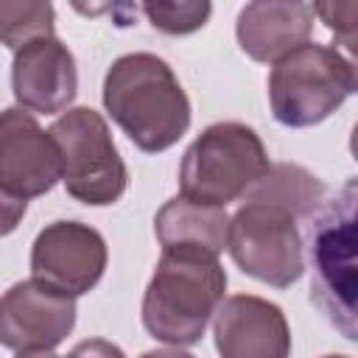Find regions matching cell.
<instances>
[{"mask_svg": "<svg viewBox=\"0 0 358 358\" xmlns=\"http://www.w3.org/2000/svg\"><path fill=\"white\" fill-rule=\"evenodd\" d=\"M17 358H59L50 350H39V352H17Z\"/></svg>", "mask_w": 358, "mask_h": 358, "instance_id": "7402d4cb", "label": "cell"}, {"mask_svg": "<svg viewBox=\"0 0 358 358\" xmlns=\"http://www.w3.org/2000/svg\"><path fill=\"white\" fill-rule=\"evenodd\" d=\"M324 196H327V185L302 165H291V162L268 165V171L243 193V199H260L285 207L296 221L302 218L308 221L319 210Z\"/></svg>", "mask_w": 358, "mask_h": 358, "instance_id": "9a60e30c", "label": "cell"}, {"mask_svg": "<svg viewBox=\"0 0 358 358\" xmlns=\"http://www.w3.org/2000/svg\"><path fill=\"white\" fill-rule=\"evenodd\" d=\"M215 350L221 358H288L291 330L280 305L235 294L224 299L213 316Z\"/></svg>", "mask_w": 358, "mask_h": 358, "instance_id": "8fae6325", "label": "cell"}, {"mask_svg": "<svg viewBox=\"0 0 358 358\" xmlns=\"http://www.w3.org/2000/svg\"><path fill=\"white\" fill-rule=\"evenodd\" d=\"M62 179L53 137L20 106L0 112V190L17 199L45 196Z\"/></svg>", "mask_w": 358, "mask_h": 358, "instance_id": "30bf717a", "label": "cell"}, {"mask_svg": "<svg viewBox=\"0 0 358 358\" xmlns=\"http://www.w3.org/2000/svg\"><path fill=\"white\" fill-rule=\"evenodd\" d=\"M67 358H126L123 350L106 338H87V341H78Z\"/></svg>", "mask_w": 358, "mask_h": 358, "instance_id": "ffe728a7", "label": "cell"}, {"mask_svg": "<svg viewBox=\"0 0 358 358\" xmlns=\"http://www.w3.org/2000/svg\"><path fill=\"white\" fill-rule=\"evenodd\" d=\"M76 327V296L39 280H20L0 296V344L17 352L59 347Z\"/></svg>", "mask_w": 358, "mask_h": 358, "instance_id": "9c48e42d", "label": "cell"}, {"mask_svg": "<svg viewBox=\"0 0 358 358\" xmlns=\"http://www.w3.org/2000/svg\"><path fill=\"white\" fill-rule=\"evenodd\" d=\"M103 106L145 154L168 151L190 126V101L171 64L154 53H126L103 78Z\"/></svg>", "mask_w": 358, "mask_h": 358, "instance_id": "6da1fadb", "label": "cell"}, {"mask_svg": "<svg viewBox=\"0 0 358 358\" xmlns=\"http://www.w3.org/2000/svg\"><path fill=\"white\" fill-rule=\"evenodd\" d=\"M358 87L355 62L330 45L305 42L268 73V103L277 123L305 129L327 120Z\"/></svg>", "mask_w": 358, "mask_h": 358, "instance_id": "5b68a950", "label": "cell"}, {"mask_svg": "<svg viewBox=\"0 0 358 358\" xmlns=\"http://www.w3.org/2000/svg\"><path fill=\"white\" fill-rule=\"evenodd\" d=\"M48 134L59 148L62 182L76 201L106 207L126 193L129 171L101 112L90 106L67 109Z\"/></svg>", "mask_w": 358, "mask_h": 358, "instance_id": "8992f818", "label": "cell"}, {"mask_svg": "<svg viewBox=\"0 0 358 358\" xmlns=\"http://www.w3.org/2000/svg\"><path fill=\"white\" fill-rule=\"evenodd\" d=\"M56 11L50 3H0V45L20 50L34 39L53 36Z\"/></svg>", "mask_w": 358, "mask_h": 358, "instance_id": "2e32d148", "label": "cell"}, {"mask_svg": "<svg viewBox=\"0 0 358 358\" xmlns=\"http://www.w3.org/2000/svg\"><path fill=\"white\" fill-rule=\"evenodd\" d=\"M140 358H193L190 352H182L179 347H168V350H148Z\"/></svg>", "mask_w": 358, "mask_h": 358, "instance_id": "44dd1931", "label": "cell"}, {"mask_svg": "<svg viewBox=\"0 0 358 358\" xmlns=\"http://www.w3.org/2000/svg\"><path fill=\"white\" fill-rule=\"evenodd\" d=\"M11 90L25 112H64L78 92V70L70 48L56 36H45L14 50Z\"/></svg>", "mask_w": 358, "mask_h": 358, "instance_id": "7c38bea8", "label": "cell"}, {"mask_svg": "<svg viewBox=\"0 0 358 358\" xmlns=\"http://www.w3.org/2000/svg\"><path fill=\"white\" fill-rule=\"evenodd\" d=\"M227 271L218 257L193 249H165L143 294V324L165 344H199L224 302Z\"/></svg>", "mask_w": 358, "mask_h": 358, "instance_id": "7a4b0ae2", "label": "cell"}, {"mask_svg": "<svg viewBox=\"0 0 358 358\" xmlns=\"http://www.w3.org/2000/svg\"><path fill=\"white\" fill-rule=\"evenodd\" d=\"M157 241L165 249H193L218 257L227 249L229 218L224 207L193 204L182 196L165 201L154 215Z\"/></svg>", "mask_w": 358, "mask_h": 358, "instance_id": "5bb4252c", "label": "cell"}, {"mask_svg": "<svg viewBox=\"0 0 358 358\" xmlns=\"http://www.w3.org/2000/svg\"><path fill=\"white\" fill-rule=\"evenodd\" d=\"M140 11L148 17V22L157 31L171 34V36H185V34L199 31L210 20L213 6L207 0L201 3H143Z\"/></svg>", "mask_w": 358, "mask_h": 358, "instance_id": "e0dca14e", "label": "cell"}, {"mask_svg": "<svg viewBox=\"0 0 358 358\" xmlns=\"http://www.w3.org/2000/svg\"><path fill=\"white\" fill-rule=\"evenodd\" d=\"M355 201L358 182L350 176L336 196L324 199L308 218L310 302L347 341H355Z\"/></svg>", "mask_w": 358, "mask_h": 358, "instance_id": "3957f363", "label": "cell"}, {"mask_svg": "<svg viewBox=\"0 0 358 358\" xmlns=\"http://www.w3.org/2000/svg\"><path fill=\"white\" fill-rule=\"evenodd\" d=\"M313 14L322 17V22L336 34V39L350 50V59L355 53V17L358 3H316Z\"/></svg>", "mask_w": 358, "mask_h": 358, "instance_id": "ac0fdd59", "label": "cell"}, {"mask_svg": "<svg viewBox=\"0 0 358 358\" xmlns=\"http://www.w3.org/2000/svg\"><path fill=\"white\" fill-rule=\"evenodd\" d=\"M302 235L296 218L277 204L260 199H243L229 218L227 249L235 266L274 288L294 285L305 271Z\"/></svg>", "mask_w": 358, "mask_h": 358, "instance_id": "52a82bcc", "label": "cell"}, {"mask_svg": "<svg viewBox=\"0 0 358 358\" xmlns=\"http://www.w3.org/2000/svg\"><path fill=\"white\" fill-rule=\"evenodd\" d=\"M324 358H350V355H324Z\"/></svg>", "mask_w": 358, "mask_h": 358, "instance_id": "603a6c76", "label": "cell"}, {"mask_svg": "<svg viewBox=\"0 0 358 358\" xmlns=\"http://www.w3.org/2000/svg\"><path fill=\"white\" fill-rule=\"evenodd\" d=\"M106 257L98 229L81 221H53L31 246V274L62 294L81 296L101 282Z\"/></svg>", "mask_w": 358, "mask_h": 358, "instance_id": "ba28073f", "label": "cell"}, {"mask_svg": "<svg viewBox=\"0 0 358 358\" xmlns=\"http://www.w3.org/2000/svg\"><path fill=\"white\" fill-rule=\"evenodd\" d=\"M268 154L260 134L238 120L207 126L179 165V196L193 204L227 207L241 199L266 171Z\"/></svg>", "mask_w": 358, "mask_h": 358, "instance_id": "277c9868", "label": "cell"}, {"mask_svg": "<svg viewBox=\"0 0 358 358\" xmlns=\"http://www.w3.org/2000/svg\"><path fill=\"white\" fill-rule=\"evenodd\" d=\"M310 3H246L235 22L241 50L255 62H280L299 45L310 42Z\"/></svg>", "mask_w": 358, "mask_h": 358, "instance_id": "4fadbf2b", "label": "cell"}, {"mask_svg": "<svg viewBox=\"0 0 358 358\" xmlns=\"http://www.w3.org/2000/svg\"><path fill=\"white\" fill-rule=\"evenodd\" d=\"M25 210H28V201L25 199H17V196L0 190V238L3 235H11L20 227Z\"/></svg>", "mask_w": 358, "mask_h": 358, "instance_id": "d6986e66", "label": "cell"}]
</instances>
